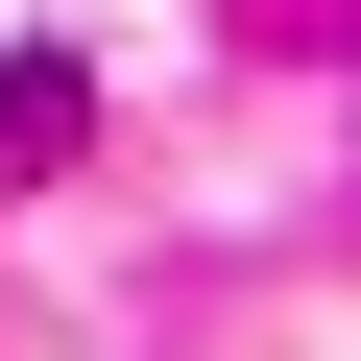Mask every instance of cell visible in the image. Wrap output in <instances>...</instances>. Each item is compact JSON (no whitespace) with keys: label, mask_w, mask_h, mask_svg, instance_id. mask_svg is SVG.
<instances>
[{"label":"cell","mask_w":361,"mask_h":361,"mask_svg":"<svg viewBox=\"0 0 361 361\" xmlns=\"http://www.w3.org/2000/svg\"><path fill=\"white\" fill-rule=\"evenodd\" d=\"M73 145V49H0V169H49Z\"/></svg>","instance_id":"cell-1"}]
</instances>
